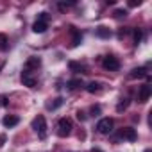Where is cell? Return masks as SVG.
Returning a JSON list of instances; mask_svg holds the SVG:
<instances>
[{
    "instance_id": "cell-9",
    "label": "cell",
    "mask_w": 152,
    "mask_h": 152,
    "mask_svg": "<svg viewBox=\"0 0 152 152\" xmlns=\"http://www.w3.org/2000/svg\"><path fill=\"white\" fill-rule=\"evenodd\" d=\"M39 66H41V59H39V57H29V59H27V63H25V70H27V72H29V70H32V68H36V70H38Z\"/></svg>"
},
{
    "instance_id": "cell-1",
    "label": "cell",
    "mask_w": 152,
    "mask_h": 152,
    "mask_svg": "<svg viewBox=\"0 0 152 152\" xmlns=\"http://www.w3.org/2000/svg\"><path fill=\"white\" fill-rule=\"evenodd\" d=\"M32 129L38 132V136H39L41 140L47 136V120H45L43 115H38V116L32 120Z\"/></svg>"
},
{
    "instance_id": "cell-28",
    "label": "cell",
    "mask_w": 152,
    "mask_h": 152,
    "mask_svg": "<svg viewBox=\"0 0 152 152\" xmlns=\"http://www.w3.org/2000/svg\"><path fill=\"white\" fill-rule=\"evenodd\" d=\"M91 152H102L100 148H91Z\"/></svg>"
},
{
    "instance_id": "cell-11",
    "label": "cell",
    "mask_w": 152,
    "mask_h": 152,
    "mask_svg": "<svg viewBox=\"0 0 152 152\" xmlns=\"http://www.w3.org/2000/svg\"><path fill=\"white\" fill-rule=\"evenodd\" d=\"M48 29V23H45V22H34V25H32V31L36 32V34H43L45 31Z\"/></svg>"
},
{
    "instance_id": "cell-2",
    "label": "cell",
    "mask_w": 152,
    "mask_h": 152,
    "mask_svg": "<svg viewBox=\"0 0 152 152\" xmlns=\"http://www.w3.org/2000/svg\"><path fill=\"white\" fill-rule=\"evenodd\" d=\"M72 132V120L70 118H61L59 122H57V134L61 136V138H64V136H68Z\"/></svg>"
},
{
    "instance_id": "cell-19",
    "label": "cell",
    "mask_w": 152,
    "mask_h": 152,
    "mask_svg": "<svg viewBox=\"0 0 152 152\" xmlns=\"http://www.w3.org/2000/svg\"><path fill=\"white\" fill-rule=\"evenodd\" d=\"M68 66H70V70H75V72H83V70H84V66H83V64H79V63H73V61H72Z\"/></svg>"
},
{
    "instance_id": "cell-13",
    "label": "cell",
    "mask_w": 152,
    "mask_h": 152,
    "mask_svg": "<svg viewBox=\"0 0 152 152\" xmlns=\"http://www.w3.org/2000/svg\"><path fill=\"white\" fill-rule=\"evenodd\" d=\"M72 34H73V39H72V45H73V47H77V45H79V43L83 41V34H81L79 31H75L73 27H72Z\"/></svg>"
},
{
    "instance_id": "cell-14",
    "label": "cell",
    "mask_w": 152,
    "mask_h": 152,
    "mask_svg": "<svg viewBox=\"0 0 152 152\" xmlns=\"http://www.w3.org/2000/svg\"><path fill=\"white\" fill-rule=\"evenodd\" d=\"M70 90H77V88H81L83 86V79H72V81H68V84H66Z\"/></svg>"
},
{
    "instance_id": "cell-8",
    "label": "cell",
    "mask_w": 152,
    "mask_h": 152,
    "mask_svg": "<svg viewBox=\"0 0 152 152\" xmlns=\"http://www.w3.org/2000/svg\"><path fill=\"white\" fill-rule=\"evenodd\" d=\"M147 68L145 66H140V68H134L131 73H129V77L131 79H143V77H147Z\"/></svg>"
},
{
    "instance_id": "cell-10",
    "label": "cell",
    "mask_w": 152,
    "mask_h": 152,
    "mask_svg": "<svg viewBox=\"0 0 152 152\" xmlns=\"http://www.w3.org/2000/svg\"><path fill=\"white\" fill-rule=\"evenodd\" d=\"M18 116H13V115H7V116H4L2 118V124H4V127H15V125H18Z\"/></svg>"
},
{
    "instance_id": "cell-21",
    "label": "cell",
    "mask_w": 152,
    "mask_h": 152,
    "mask_svg": "<svg viewBox=\"0 0 152 152\" xmlns=\"http://www.w3.org/2000/svg\"><path fill=\"white\" fill-rule=\"evenodd\" d=\"M38 22H45V23H48V13H39V15H38Z\"/></svg>"
},
{
    "instance_id": "cell-17",
    "label": "cell",
    "mask_w": 152,
    "mask_h": 152,
    "mask_svg": "<svg viewBox=\"0 0 152 152\" xmlns=\"http://www.w3.org/2000/svg\"><path fill=\"white\" fill-rule=\"evenodd\" d=\"M127 106H129V99H122V102L116 106V111H118V113H122L124 109H127Z\"/></svg>"
},
{
    "instance_id": "cell-26",
    "label": "cell",
    "mask_w": 152,
    "mask_h": 152,
    "mask_svg": "<svg viewBox=\"0 0 152 152\" xmlns=\"http://www.w3.org/2000/svg\"><path fill=\"white\" fill-rule=\"evenodd\" d=\"M140 4H141L140 0H138V2H129V6H131V7H134V6H140Z\"/></svg>"
},
{
    "instance_id": "cell-22",
    "label": "cell",
    "mask_w": 152,
    "mask_h": 152,
    "mask_svg": "<svg viewBox=\"0 0 152 152\" xmlns=\"http://www.w3.org/2000/svg\"><path fill=\"white\" fill-rule=\"evenodd\" d=\"M115 16H116V18H122V16H127V11H125V9H116V11H115Z\"/></svg>"
},
{
    "instance_id": "cell-5",
    "label": "cell",
    "mask_w": 152,
    "mask_h": 152,
    "mask_svg": "<svg viewBox=\"0 0 152 152\" xmlns=\"http://www.w3.org/2000/svg\"><path fill=\"white\" fill-rule=\"evenodd\" d=\"M120 138H124V140H127V141H136V140H138V134H136V131H134L132 127H124V129L120 131Z\"/></svg>"
},
{
    "instance_id": "cell-16",
    "label": "cell",
    "mask_w": 152,
    "mask_h": 152,
    "mask_svg": "<svg viewBox=\"0 0 152 152\" xmlns=\"http://www.w3.org/2000/svg\"><path fill=\"white\" fill-rule=\"evenodd\" d=\"M61 104H63V99L57 97V99H54V102H48V104H47V109H52V111H54V109H57Z\"/></svg>"
},
{
    "instance_id": "cell-27",
    "label": "cell",
    "mask_w": 152,
    "mask_h": 152,
    "mask_svg": "<svg viewBox=\"0 0 152 152\" xmlns=\"http://www.w3.org/2000/svg\"><path fill=\"white\" fill-rule=\"evenodd\" d=\"M2 106H7V97H2Z\"/></svg>"
},
{
    "instance_id": "cell-25",
    "label": "cell",
    "mask_w": 152,
    "mask_h": 152,
    "mask_svg": "<svg viewBox=\"0 0 152 152\" xmlns=\"http://www.w3.org/2000/svg\"><path fill=\"white\" fill-rule=\"evenodd\" d=\"M6 143V134H0V147H4Z\"/></svg>"
},
{
    "instance_id": "cell-12",
    "label": "cell",
    "mask_w": 152,
    "mask_h": 152,
    "mask_svg": "<svg viewBox=\"0 0 152 152\" xmlns=\"http://www.w3.org/2000/svg\"><path fill=\"white\" fill-rule=\"evenodd\" d=\"M95 32H97V36H99V38H102V39H106V38H109V36H111V31H109L107 27H97V31H95Z\"/></svg>"
},
{
    "instance_id": "cell-18",
    "label": "cell",
    "mask_w": 152,
    "mask_h": 152,
    "mask_svg": "<svg viewBox=\"0 0 152 152\" xmlns=\"http://www.w3.org/2000/svg\"><path fill=\"white\" fill-rule=\"evenodd\" d=\"M7 36L6 34H0V50H6L7 48Z\"/></svg>"
},
{
    "instance_id": "cell-7",
    "label": "cell",
    "mask_w": 152,
    "mask_h": 152,
    "mask_svg": "<svg viewBox=\"0 0 152 152\" xmlns=\"http://www.w3.org/2000/svg\"><path fill=\"white\" fill-rule=\"evenodd\" d=\"M22 83H23V86H27V88H36V79L32 77V75L25 70V72H22Z\"/></svg>"
},
{
    "instance_id": "cell-20",
    "label": "cell",
    "mask_w": 152,
    "mask_h": 152,
    "mask_svg": "<svg viewBox=\"0 0 152 152\" xmlns=\"http://www.w3.org/2000/svg\"><path fill=\"white\" fill-rule=\"evenodd\" d=\"M141 38H143V32H141L140 29H136V31H134V43L138 45V43L141 41Z\"/></svg>"
},
{
    "instance_id": "cell-3",
    "label": "cell",
    "mask_w": 152,
    "mask_h": 152,
    "mask_svg": "<svg viewBox=\"0 0 152 152\" xmlns=\"http://www.w3.org/2000/svg\"><path fill=\"white\" fill-rule=\"evenodd\" d=\"M113 125H115L113 118H102V120H99V124H97V131H99L100 134H109V132L113 131Z\"/></svg>"
},
{
    "instance_id": "cell-23",
    "label": "cell",
    "mask_w": 152,
    "mask_h": 152,
    "mask_svg": "<svg viewBox=\"0 0 152 152\" xmlns=\"http://www.w3.org/2000/svg\"><path fill=\"white\" fill-rule=\"evenodd\" d=\"M99 113H100V106H91V115H95V116H97Z\"/></svg>"
},
{
    "instance_id": "cell-4",
    "label": "cell",
    "mask_w": 152,
    "mask_h": 152,
    "mask_svg": "<svg viewBox=\"0 0 152 152\" xmlns=\"http://www.w3.org/2000/svg\"><path fill=\"white\" fill-rule=\"evenodd\" d=\"M102 66H104L106 70H109V72H116V70L120 68V61H118L115 56H107V57H104Z\"/></svg>"
},
{
    "instance_id": "cell-24",
    "label": "cell",
    "mask_w": 152,
    "mask_h": 152,
    "mask_svg": "<svg viewBox=\"0 0 152 152\" xmlns=\"http://www.w3.org/2000/svg\"><path fill=\"white\" fill-rule=\"evenodd\" d=\"M77 118H79L81 122H84V120H86V113H84V111H77Z\"/></svg>"
},
{
    "instance_id": "cell-6",
    "label": "cell",
    "mask_w": 152,
    "mask_h": 152,
    "mask_svg": "<svg viewBox=\"0 0 152 152\" xmlns=\"http://www.w3.org/2000/svg\"><path fill=\"white\" fill-rule=\"evenodd\" d=\"M150 95H152V88H150L148 84H143V86L140 88V91H138V100H140V102H147V100L150 99Z\"/></svg>"
},
{
    "instance_id": "cell-29",
    "label": "cell",
    "mask_w": 152,
    "mask_h": 152,
    "mask_svg": "<svg viewBox=\"0 0 152 152\" xmlns=\"http://www.w3.org/2000/svg\"><path fill=\"white\" fill-rule=\"evenodd\" d=\"M145 152H150V148H147V150H145Z\"/></svg>"
},
{
    "instance_id": "cell-15",
    "label": "cell",
    "mask_w": 152,
    "mask_h": 152,
    "mask_svg": "<svg viewBox=\"0 0 152 152\" xmlns=\"http://www.w3.org/2000/svg\"><path fill=\"white\" fill-rule=\"evenodd\" d=\"M86 90H88V93H99V91H100V84L93 81V83H90V84L86 86Z\"/></svg>"
}]
</instances>
